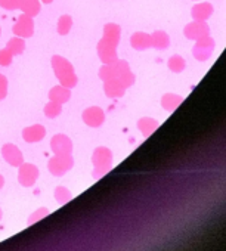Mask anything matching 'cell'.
Returning a JSON list of instances; mask_svg holds the SVG:
<instances>
[{
    "label": "cell",
    "instance_id": "cell-5",
    "mask_svg": "<svg viewBox=\"0 0 226 251\" xmlns=\"http://www.w3.org/2000/svg\"><path fill=\"white\" fill-rule=\"evenodd\" d=\"M9 62H11V52L9 50L0 52V64H2V65H8Z\"/></svg>",
    "mask_w": 226,
    "mask_h": 251
},
{
    "label": "cell",
    "instance_id": "cell-8",
    "mask_svg": "<svg viewBox=\"0 0 226 251\" xmlns=\"http://www.w3.org/2000/svg\"><path fill=\"white\" fill-rule=\"evenodd\" d=\"M45 2H46V3H49V2H50V0H45Z\"/></svg>",
    "mask_w": 226,
    "mask_h": 251
},
{
    "label": "cell",
    "instance_id": "cell-3",
    "mask_svg": "<svg viewBox=\"0 0 226 251\" xmlns=\"http://www.w3.org/2000/svg\"><path fill=\"white\" fill-rule=\"evenodd\" d=\"M132 45L138 49H144L147 48L148 45H151V40H150V36H145V34H136L133 36L132 39Z\"/></svg>",
    "mask_w": 226,
    "mask_h": 251
},
{
    "label": "cell",
    "instance_id": "cell-2",
    "mask_svg": "<svg viewBox=\"0 0 226 251\" xmlns=\"http://www.w3.org/2000/svg\"><path fill=\"white\" fill-rule=\"evenodd\" d=\"M45 136V129L42 126H34L31 129H27L25 133H24V138L27 141H39Z\"/></svg>",
    "mask_w": 226,
    "mask_h": 251
},
{
    "label": "cell",
    "instance_id": "cell-4",
    "mask_svg": "<svg viewBox=\"0 0 226 251\" xmlns=\"http://www.w3.org/2000/svg\"><path fill=\"white\" fill-rule=\"evenodd\" d=\"M169 67H170V68H173L175 71H179V70H182V68L185 67V62H183V59H182V58L175 56V58L169 62Z\"/></svg>",
    "mask_w": 226,
    "mask_h": 251
},
{
    "label": "cell",
    "instance_id": "cell-7",
    "mask_svg": "<svg viewBox=\"0 0 226 251\" xmlns=\"http://www.w3.org/2000/svg\"><path fill=\"white\" fill-rule=\"evenodd\" d=\"M53 93H50V98H55V93L56 92H59V87H56L55 90H52ZM59 98H61V100H67L68 99V96H62V95H59Z\"/></svg>",
    "mask_w": 226,
    "mask_h": 251
},
{
    "label": "cell",
    "instance_id": "cell-1",
    "mask_svg": "<svg viewBox=\"0 0 226 251\" xmlns=\"http://www.w3.org/2000/svg\"><path fill=\"white\" fill-rule=\"evenodd\" d=\"M103 120V112L98 108H92L84 112V121L89 123L90 126H98Z\"/></svg>",
    "mask_w": 226,
    "mask_h": 251
},
{
    "label": "cell",
    "instance_id": "cell-6",
    "mask_svg": "<svg viewBox=\"0 0 226 251\" xmlns=\"http://www.w3.org/2000/svg\"><path fill=\"white\" fill-rule=\"evenodd\" d=\"M6 95V78L0 77V99Z\"/></svg>",
    "mask_w": 226,
    "mask_h": 251
}]
</instances>
